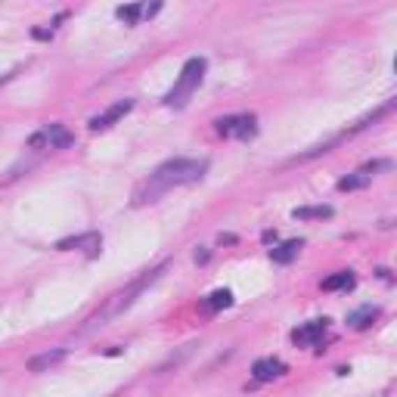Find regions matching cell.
<instances>
[{
	"mask_svg": "<svg viewBox=\"0 0 397 397\" xmlns=\"http://www.w3.org/2000/svg\"><path fill=\"white\" fill-rule=\"evenodd\" d=\"M326 332H329V320H310V323L298 326V329L292 332V341H295L298 347H313L326 338Z\"/></svg>",
	"mask_w": 397,
	"mask_h": 397,
	"instance_id": "obj_5",
	"label": "cell"
},
{
	"mask_svg": "<svg viewBox=\"0 0 397 397\" xmlns=\"http://www.w3.org/2000/svg\"><path fill=\"white\" fill-rule=\"evenodd\" d=\"M205 68H208V62L202 57L186 59L183 68H180V75H177V84L165 93V106H174V109L186 106V100L196 93L199 84H202V78H205Z\"/></svg>",
	"mask_w": 397,
	"mask_h": 397,
	"instance_id": "obj_3",
	"label": "cell"
},
{
	"mask_svg": "<svg viewBox=\"0 0 397 397\" xmlns=\"http://www.w3.org/2000/svg\"><path fill=\"white\" fill-rule=\"evenodd\" d=\"M118 19H121L124 25H137L143 19V6L140 3H128V6H118Z\"/></svg>",
	"mask_w": 397,
	"mask_h": 397,
	"instance_id": "obj_16",
	"label": "cell"
},
{
	"mask_svg": "<svg viewBox=\"0 0 397 397\" xmlns=\"http://www.w3.org/2000/svg\"><path fill=\"white\" fill-rule=\"evenodd\" d=\"M332 205H304V208H295L292 218L295 220H323V218H332Z\"/></svg>",
	"mask_w": 397,
	"mask_h": 397,
	"instance_id": "obj_11",
	"label": "cell"
},
{
	"mask_svg": "<svg viewBox=\"0 0 397 397\" xmlns=\"http://www.w3.org/2000/svg\"><path fill=\"white\" fill-rule=\"evenodd\" d=\"M220 137H239V140H252L257 134V118L255 115H230L218 121Z\"/></svg>",
	"mask_w": 397,
	"mask_h": 397,
	"instance_id": "obj_4",
	"label": "cell"
},
{
	"mask_svg": "<svg viewBox=\"0 0 397 397\" xmlns=\"http://www.w3.org/2000/svg\"><path fill=\"white\" fill-rule=\"evenodd\" d=\"M301 248H304L301 239H289V242H283V246L270 248V261H274V264H289V261H295Z\"/></svg>",
	"mask_w": 397,
	"mask_h": 397,
	"instance_id": "obj_9",
	"label": "cell"
},
{
	"mask_svg": "<svg viewBox=\"0 0 397 397\" xmlns=\"http://www.w3.org/2000/svg\"><path fill=\"white\" fill-rule=\"evenodd\" d=\"M369 180H373V174H366L364 168H360V171L347 174V177H341V180H338V190H341V193H354V190H364V186H369Z\"/></svg>",
	"mask_w": 397,
	"mask_h": 397,
	"instance_id": "obj_12",
	"label": "cell"
},
{
	"mask_svg": "<svg viewBox=\"0 0 397 397\" xmlns=\"http://www.w3.org/2000/svg\"><path fill=\"white\" fill-rule=\"evenodd\" d=\"M40 143H50V149H68V146L75 143V137H72V130H68L66 124H50L44 134L31 137V146H40Z\"/></svg>",
	"mask_w": 397,
	"mask_h": 397,
	"instance_id": "obj_6",
	"label": "cell"
},
{
	"mask_svg": "<svg viewBox=\"0 0 397 397\" xmlns=\"http://www.w3.org/2000/svg\"><path fill=\"white\" fill-rule=\"evenodd\" d=\"M134 109V100H118L115 106H109L106 112H100V115H93L90 118V130H106V128H112L115 121H121L124 115Z\"/></svg>",
	"mask_w": 397,
	"mask_h": 397,
	"instance_id": "obj_7",
	"label": "cell"
},
{
	"mask_svg": "<svg viewBox=\"0 0 397 397\" xmlns=\"http://www.w3.org/2000/svg\"><path fill=\"white\" fill-rule=\"evenodd\" d=\"M162 270H165V264H158L156 270H149V274H143L140 280H134L128 285V289H121V292H115L112 298H109L106 304H103V310H96L93 317L87 320V326H84V332H90V329H96V326H106L109 320H115V317H121L124 310L130 308V304L137 301V298L143 295V289H149L152 283L158 280V276H162Z\"/></svg>",
	"mask_w": 397,
	"mask_h": 397,
	"instance_id": "obj_2",
	"label": "cell"
},
{
	"mask_svg": "<svg viewBox=\"0 0 397 397\" xmlns=\"http://www.w3.org/2000/svg\"><path fill=\"white\" fill-rule=\"evenodd\" d=\"M62 357H66V347H53V351H44V354H38V357H31L29 369H31V373H44V369L57 366Z\"/></svg>",
	"mask_w": 397,
	"mask_h": 397,
	"instance_id": "obj_10",
	"label": "cell"
},
{
	"mask_svg": "<svg viewBox=\"0 0 397 397\" xmlns=\"http://www.w3.org/2000/svg\"><path fill=\"white\" fill-rule=\"evenodd\" d=\"M283 373H285V364L280 357H261L252 364V375L257 382H274V379H280Z\"/></svg>",
	"mask_w": 397,
	"mask_h": 397,
	"instance_id": "obj_8",
	"label": "cell"
},
{
	"mask_svg": "<svg viewBox=\"0 0 397 397\" xmlns=\"http://www.w3.org/2000/svg\"><path fill=\"white\" fill-rule=\"evenodd\" d=\"M93 246V242H103L100 239V233H87V236H72V239H62V242H57V248L59 252H66V248H78V246Z\"/></svg>",
	"mask_w": 397,
	"mask_h": 397,
	"instance_id": "obj_17",
	"label": "cell"
},
{
	"mask_svg": "<svg viewBox=\"0 0 397 397\" xmlns=\"http://www.w3.org/2000/svg\"><path fill=\"white\" fill-rule=\"evenodd\" d=\"M230 304H233V292H230V289H218V292H211V295H208L205 308L208 310H220V308H230Z\"/></svg>",
	"mask_w": 397,
	"mask_h": 397,
	"instance_id": "obj_15",
	"label": "cell"
},
{
	"mask_svg": "<svg viewBox=\"0 0 397 397\" xmlns=\"http://www.w3.org/2000/svg\"><path fill=\"white\" fill-rule=\"evenodd\" d=\"M354 283H357V276H354L351 270H341V274L323 280V289L326 292H341V289H354Z\"/></svg>",
	"mask_w": 397,
	"mask_h": 397,
	"instance_id": "obj_13",
	"label": "cell"
},
{
	"mask_svg": "<svg viewBox=\"0 0 397 397\" xmlns=\"http://www.w3.org/2000/svg\"><path fill=\"white\" fill-rule=\"evenodd\" d=\"M208 171V158H171V162L158 165L149 174V180L140 183L134 190V205H146V202H156L158 196H165L174 186H190L199 183Z\"/></svg>",
	"mask_w": 397,
	"mask_h": 397,
	"instance_id": "obj_1",
	"label": "cell"
},
{
	"mask_svg": "<svg viewBox=\"0 0 397 397\" xmlns=\"http://www.w3.org/2000/svg\"><path fill=\"white\" fill-rule=\"evenodd\" d=\"M379 317V308H373V304H366V308H360V310H354L351 317H347V323L354 326V329H366L373 320Z\"/></svg>",
	"mask_w": 397,
	"mask_h": 397,
	"instance_id": "obj_14",
	"label": "cell"
}]
</instances>
